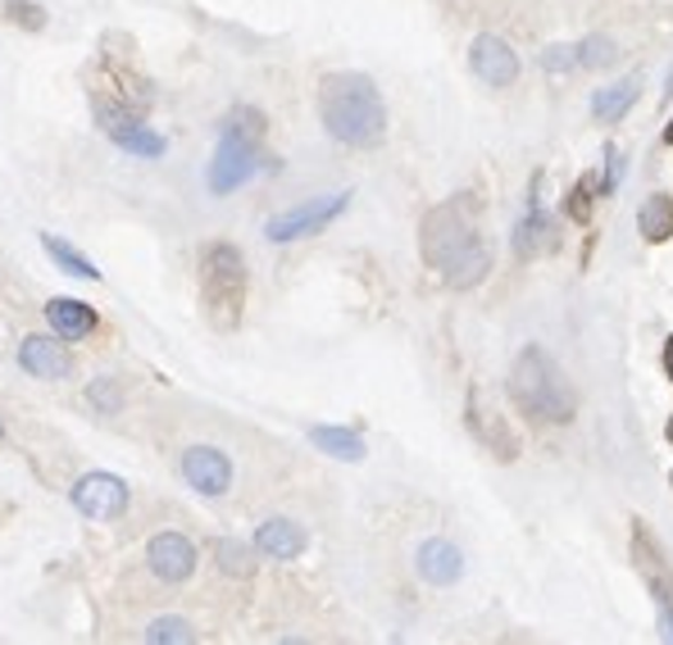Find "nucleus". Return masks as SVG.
<instances>
[{
  "instance_id": "nucleus-21",
  "label": "nucleus",
  "mask_w": 673,
  "mask_h": 645,
  "mask_svg": "<svg viewBox=\"0 0 673 645\" xmlns=\"http://www.w3.org/2000/svg\"><path fill=\"white\" fill-rule=\"evenodd\" d=\"M637 100V83H614L605 91H597V100H591V114H597L601 123H614V119H624V110Z\"/></svg>"
},
{
  "instance_id": "nucleus-18",
  "label": "nucleus",
  "mask_w": 673,
  "mask_h": 645,
  "mask_svg": "<svg viewBox=\"0 0 673 645\" xmlns=\"http://www.w3.org/2000/svg\"><path fill=\"white\" fill-rule=\"evenodd\" d=\"M215 563H219V573L246 582V578H255V546H246V541H237V536H219Z\"/></svg>"
},
{
  "instance_id": "nucleus-30",
  "label": "nucleus",
  "mask_w": 673,
  "mask_h": 645,
  "mask_svg": "<svg viewBox=\"0 0 673 645\" xmlns=\"http://www.w3.org/2000/svg\"><path fill=\"white\" fill-rule=\"evenodd\" d=\"M664 436H669V442H673V419H669V427H664Z\"/></svg>"
},
{
  "instance_id": "nucleus-23",
  "label": "nucleus",
  "mask_w": 673,
  "mask_h": 645,
  "mask_svg": "<svg viewBox=\"0 0 673 645\" xmlns=\"http://www.w3.org/2000/svg\"><path fill=\"white\" fill-rule=\"evenodd\" d=\"M87 405L100 409V414H119V409H123L119 382H114V377H91V386H87Z\"/></svg>"
},
{
  "instance_id": "nucleus-3",
  "label": "nucleus",
  "mask_w": 673,
  "mask_h": 645,
  "mask_svg": "<svg viewBox=\"0 0 673 645\" xmlns=\"http://www.w3.org/2000/svg\"><path fill=\"white\" fill-rule=\"evenodd\" d=\"M269 164L265 154V114L260 110H228L223 127H219V141L210 154V169H205V187L215 196H232L237 187H246L255 173Z\"/></svg>"
},
{
  "instance_id": "nucleus-8",
  "label": "nucleus",
  "mask_w": 673,
  "mask_h": 645,
  "mask_svg": "<svg viewBox=\"0 0 673 645\" xmlns=\"http://www.w3.org/2000/svg\"><path fill=\"white\" fill-rule=\"evenodd\" d=\"M69 500H73V509L83 513V519L110 523V519H119V513L127 509V482L114 477V473H83L73 482Z\"/></svg>"
},
{
  "instance_id": "nucleus-31",
  "label": "nucleus",
  "mask_w": 673,
  "mask_h": 645,
  "mask_svg": "<svg viewBox=\"0 0 673 645\" xmlns=\"http://www.w3.org/2000/svg\"><path fill=\"white\" fill-rule=\"evenodd\" d=\"M669 91H673V73H669Z\"/></svg>"
},
{
  "instance_id": "nucleus-1",
  "label": "nucleus",
  "mask_w": 673,
  "mask_h": 645,
  "mask_svg": "<svg viewBox=\"0 0 673 645\" xmlns=\"http://www.w3.org/2000/svg\"><path fill=\"white\" fill-rule=\"evenodd\" d=\"M419 246H424L428 269L442 273V282L455 292L478 287L491 269V250L478 237V227L469 223L460 200H446V204H437V210H428V219L419 227Z\"/></svg>"
},
{
  "instance_id": "nucleus-4",
  "label": "nucleus",
  "mask_w": 673,
  "mask_h": 645,
  "mask_svg": "<svg viewBox=\"0 0 673 645\" xmlns=\"http://www.w3.org/2000/svg\"><path fill=\"white\" fill-rule=\"evenodd\" d=\"M510 400L524 409L528 419L537 423H568L574 419V386L564 382V373L555 369V359L547 350H519V359H514V369H510Z\"/></svg>"
},
{
  "instance_id": "nucleus-19",
  "label": "nucleus",
  "mask_w": 673,
  "mask_h": 645,
  "mask_svg": "<svg viewBox=\"0 0 673 645\" xmlns=\"http://www.w3.org/2000/svg\"><path fill=\"white\" fill-rule=\"evenodd\" d=\"M637 223H641L646 241H669L673 237V196H646Z\"/></svg>"
},
{
  "instance_id": "nucleus-5",
  "label": "nucleus",
  "mask_w": 673,
  "mask_h": 645,
  "mask_svg": "<svg viewBox=\"0 0 673 645\" xmlns=\"http://www.w3.org/2000/svg\"><path fill=\"white\" fill-rule=\"evenodd\" d=\"M246 260L232 241H210L200 250V305L215 327L232 332L246 314Z\"/></svg>"
},
{
  "instance_id": "nucleus-25",
  "label": "nucleus",
  "mask_w": 673,
  "mask_h": 645,
  "mask_svg": "<svg viewBox=\"0 0 673 645\" xmlns=\"http://www.w3.org/2000/svg\"><path fill=\"white\" fill-rule=\"evenodd\" d=\"M10 18L23 23V28H46V10L41 5H28V0H10Z\"/></svg>"
},
{
  "instance_id": "nucleus-17",
  "label": "nucleus",
  "mask_w": 673,
  "mask_h": 645,
  "mask_svg": "<svg viewBox=\"0 0 673 645\" xmlns=\"http://www.w3.org/2000/svg\"><path fill=\"white\" fill-rule=\"evenodd\" d=\"M309 446L332 455V459H346V463L365 459V442H359V432H351V427H309Z\"/></svg>"
},
{
  "instance_id": "nucleus-20",
  "label": "nucleus",
  "mask_w": 673,
  "mask_h": 645,
  "mask_svg": "<svg viewBox=\"0 0 673 645\" xmlns=\"http://www.w3.org/2000/svg\"><path fill=\"white\" fill-rule=\"evenodd\" d=\"M41 246H46V255H50V260H56L64 273H73V277H87V282H100V269L87 260L83 250H73L69 241H60V237H50V232H46Z\"/></svg>"
},
{
  "instance_id": "nucleus-22",
  "label": "nucleus",
  "mask_w": 673,
  "mask_h": 645,
  "mask_svg": "<svg viewBox=\"0 0 673 645\" xmlns=\"http://www.w3.org/2000/svg\"><path fill=\"white\" fill-rule=\"evenodd\" d=\"M146 641L150 645H192L196 632H192L187 618H155V623L146 628Z\"/></svg>"
},
{
  "instance_id": "nucleus-7",
  "label": "nucleus",
  "mask_w": 673,
  "mask_h": 645,
  "mask_svg": "<svg viewBox=\"0 0 673 645\" xmlns=\"http://www.w3.org/2000/svg\"><path fill=\"white\" fill-rule=\"evenodd\" d=\"M351 204V191H337V196H319V200H305V204H296V210H287V214H273L269 223H265V237L269 241H296V237H309V232H319V227H328L337 214H342Z\"/></svg>"
},
{
  "instance_id": "nucleus-24",
  "label": "nucleus",
  "mask_w": 673,
  "mask_h": 645,
  "mask_svg": "<svg viewBox=\"0 0 673 645\" xmlns=\"http://www.w3.org/2000/svg\"><path fill=\"white\" fill-rule=\"evenodd\" d=\"M610 60H614V46H610L605 37H587V41L578 46V64H587V69L610 64Z\"/></svg>"
},
{
  "instance_id": "nucleus-12",
  "label": "nucleus",
  "mask_w": 673,
  "mask_h": 645,
  "mask_svg": "<svg viewBox=\"0 0 673 645\" xmlns=\"http://www.w3.org/2000/svg\"><path fill=\"white\" fill-rule=\"evenodd\" d=\"M469 64H474V73L482 77L487 87H510L514 77H519V55L510 50V41H501V37H491V33H482V37H474V50H469Z\"/></svg>"
},
{
  "instance_id": "nucleus-16",
  "label": "nucleus",
  "mask_w": 673,
  "mask_h": 645,
  "mask_svg": "<svg viewBox=\"0 0 673 645\" xmlns=\"http://www.w3.org/2000/svg\"><path fill=\"white\" fill-rule=\"evenodd\" d=\"M555 223L537 210V200H533V210H528V219L519 223V232H514V250H519V260H537V255H547V250H555Z\"/></svg>"
},
{
  "instance_id": "nucleus-6",
  "label": "nucleus",
  "mask_w": 673,
  "mask_h": 645,
  "mask_svg": "<svg viewBox=\"0 0 673 645\" xmlns=\"http://www.w3.org/2000/svg\"><path fill=\"white\" fill-rule=\"evenodd\" d=\"M96 127L119 150L137 154V160H164V150H169V141L142 119V110L123 106V100H110V96H96Z\"/></svg>"
},
{
  "instance_id": "nucleus-32",
  "label": "nucleus",
  "mask_w": 673,
  "mask_h": 645,
  "mask_svg": "<svg viewBox=\"0 0 673 645\" xmlns=\"http://www.w3.org/2000/svg\"><path fill=\"white\" fill-rule=\"evenodd\" d=\"M0 436H5V423H0Z\"/></svg>"
},
{
  "instance_id": "nucleus-14",
  "label": "nucleus",
  "mask_w": 673,
  "mask_h": 645,
  "mask_svg": "<svg viewBox=\"0 0 673 645\" xmlns=\"http://www.w3.org/2000/svg\"><path fill=\"white\" fill-rule=\"evenodd\" d=\"M46 323H50V332H56L60 342H87L100 327L96 309L87 300H69V296H56L46 305Z\"/></svg>"
},
{
  "instance_id": "nucleus-28",
  "label": "nucleus",
  "mask_w": 673,
  "mask_h": 645,
  "mask_svg": "<svg viewBox=\"0 0 673 645\" xmlns=\"http://www.w3.org/2000/svg\"><path fill=\"white\" fill-rule=\"evenodd\" d=\"M664 369H669V377H673V337H669V346H664Z\"/></svg>"
},
{
  "instance_id": "nucleus-2",
  "label": "nucleus",
  "mask_w": 673,
  "mask_h": 645,
  "mask_svg": "<svg viewBox=\"0 0 673 645\" xmlns=\"http://www.w3.org/2000/svg\"><path fill=\"white\" fill-rule=\"evenodd\" d=\"M319 114L332 141L342 146H378L387 133V106L365 73H328L319 87Z\"/></svg>"
},
{
  "instance_id": "nucleus-10",
  "label": "nucleus",
  "mask_w": 673,
  "mask_h": 645,
  "mask_svg": "<svg viewBox=\"0 0 673 645\" xmlns=\"http://www.w3.org/2000/svg\"><path fill=\"white\" fill-rule=\"evenodd\" d=\"M146 569L160 582H187L196 573V546L183 532H160L146 546Z\"/></svg>"
},
{
  "instance_id": "nucleus-29",
  "label": "nucleus",
  "mask_w": 673,
  "mask_h": 645,
  "mask_svg": "<svg viewBox=\"0 0 673 645\" xmlns=\"http://www.w3.org/2000/svg\"><path fill=\"white\" fill-rule=\"evenodd\" d=\"M664 141H673V123H669V127H664Z\"/></svg>"
},
{
  "instance_id": "nucleus-9",
  "label": "nucleus",
  "mask_w": 673,
  "mask_h": 645,
  "mask_svg": "<svg viewBox=\"0 0 673 645\" xmlns=\"http://www.w3.org/2000/svg\"><path fill=\"white\" fill-rule=\"evenodd\" d=\"M178 473L196 496H223L232 486V463L219 446H187L178 459Z\"/></svg>"
},
{
  "instance_id": "nucleus-27",
  "label": "nucleus",
  "mask_w": 673,
  "mask_h": 645,
  "mask_svg": "<svg viewBox=\"0 0 673 645\" xmlns=\"http://www.w3.org/2000/svg\"><path fill=\"white\" fill-rule=\"evenodd\" d=\"M591 187H597V177H583V183L574 187V200H568V214H574L578 223H587V214H591Z\"/></svg>"
},
{
  "instance_id": "nucleus-11",
  "label": "nucleus",
  "mask_w": 673,
  "mask_h": 645,
  "mask_svg": "<svg viewBox=\"0 0 673 645\" xmlns=\"http://www.w3.org/2000/svg\"><path fill=\"white\" fill-rule=\"evenodd\" d=\"M19 369L41 377V382H60V377L73 373V355L60 337H41V332H33V337L19 342Z\"/></svg>"
},
{
  "instance_id": "nucleus-15",
  "label": "nucleus",
  "mask_w": 673,
  "mask_h": 645,
  "mask_svg": "<svg viewBox=\"0 0 673 645\" xmlns=\"http://www.w3.org/2000/svg\"><path fill=\"white\" fill-rule=\"evenodd\" d=\"M419 578L424 582H432V586H451V582H460V573H464V555L451 546V541H424L419 546Z\"/></svg>"
},
{
  "instance_id": "nucleus-13",
  "label": "nucleus",
  "mask_w": 673,
  "mask_h": 645,
  "mask_svg": "<svg viewBox=\"0 0 673 645\" xmlns=\"http://www.w3.org/2000/svg\"><path fill=\"white\" fill-rule=\"evenodd\" d=\"M250 546H255V555L287 563V559H301V555H305L309 536H305V528L292 523V519H269V523L255 528V541H250Z\"/></svg>"
},
{
  "instance_id": "nucleus-26",
  "label": "nucleus",
  "mask_w": 673,
  "mask_h": 645,
  "mask_svg": "<svg viewBox=\"0 0 673 645\" xmlns=\"http://www.w3.org/2000/svg\"><path fill=\"white\" fill-rule=\"evenodd\" d=\"M574 64H578V46H551L547 55H541V69H547V73H564Z\"/></svg>"
}]
</instances>
